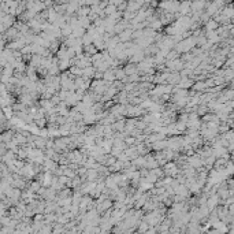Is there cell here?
Masks as SVG:
<instances>
[{"label": "cell", "mask_w": 234, "mask_h": 234, "mask_svg": "<svg viewBox=\"0 0 234 234\" xmlns=\"http://www.w3.org/2000/svg\"><path fill=\"white\" fill-rule=\"evenodd\" d=\"M8 194H10V197L13 196V188L8 189ZM14 194H15V198H17V197H19V194H21V193H19V191H15V192H14Z\"/></svg>", "instance_id": "cell-1"}]
</instances>
